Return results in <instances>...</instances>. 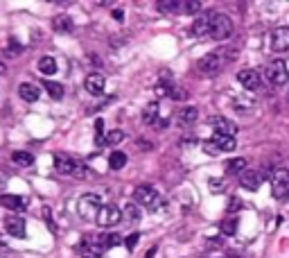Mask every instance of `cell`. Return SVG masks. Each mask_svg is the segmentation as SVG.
<instances>
[{"mask_svg": "<svg viewBox=\"0 0 289 258\" xmlns=\"http://www.w3.org/2000/svg\"><path fill=\"white\" fill-rule=\"evenodd\" d=\"M104 84H107V80H104L102 73H91V75H86V80H84V88H86L91 96H102Z\"/></svg>", "mask_w": 289, "mask_h": 258, "instance_id": "7c38bea8", "label": "cell"}, {"mask_svg": "<svg viewBox=\"0 0 289 258\" xmlns=\"http://www.w3.org/2000/svg\"><path fill=\"white\" fill-rule=\"evenodd\" d=\"M3 186H5V181H3V177H0V191H3Z\"/></svg>", "mask_w": 289, "mask_h": 258, "instance_id": "f6af8a7d", "label": "cell"}, {"mask_svg": "<svg viewBox=\"0 0 289 258\" xmlns=\"http://www.w3.org/2000/svg\"><path fill=\"white\" fill-rule=\"evenodd\" d=\"M197 66H199V73H201V75L215 77V75H219V73H222L224 61H222V57H219V55H215V52H210V55L201 57V59L197 61Z\"/></svg>", "mask_w": 289, "mask_h": 258, "instance_id": "277c9868", "label": "cell"}, {"mask_svg": "<svg viewBox=\"0 0 289 258\" xmlns=\"http://www.w3.org/2000/svg\"><path fill=\"white\" fill-rule=\"evenodd\" d=\"M20 52H23V45H20L16 39H12L7 43V48H5V55H9V57H16V55H20Z\"/></svg>", "mask_w": 289, "mask_h": 258, "instance_id": "1f68e13d", "label": "cell"}, {"mask_svg": "<svg viewBox=\"0 0 289 258\" xmlns=\"http://www.w3.org/2000/svg\"><path fill=\"white\" fill-rule=\"evenodd\" d=\"M156 7H159V12H163V14H172V12H178V9H181V3H176V0H161Z\"/></svg>", "mask_w": 289, "mask_h": 258, "instance_id": "83f0119b", "label": "cell"}, {"mask_svg": "<svg viewBox=\"0 0 289 258\" xmlns=\"http://www.w3.org/2000/svg\"><path fill=\"white\" fill-rule=\"evenodd\" d=\"M213 140H215V145H217V150H219V152H233L235 147H238V143H235L233 136L215 134V136H213Z\"/></svg>", "mask_w": 289, "mask_h": 258, "instance_id": "ac0fdd59", "label": "cell"}, {"mask_svg": "<svg viewBox=\"0 0 289 258\" xmlns=\"http://www.w3.org/2000/svg\"><path fill=\"white\" fill-rule=\"evenodd\" d=\"M120 242H122V238H120L118 233H104V236H99V245H102L104 249H111V247H118Z\"/></svg>", "mask_w": 289, "mask_h": 258, "instance_id": "4316f807", "label": "cell"}, {"mask_svg": "<svg viewBox=\"0 0 289 258\" xmlns=\"http://www.w3.org/2000/svg\"><path fill=\"white\" fill-rule=\"evenodd\" d=\"M210 125L215 127V134H222V136H235V131H238V125L226 118H219V115L210 120Z\"/></svg>", "mask_w": 289, "mask_h": 258, "instance_id": "9a60e30c", "label": "cell"}, {"mask_svg": "<svg viewBox=\"0 0 289 258\" xmlns=\"http://www.w3.org/2000/svg\"><path fill=\"white\" fill-rule=\"evenodd\" d=\"M18 96H20V100L23 102H36L39 100V96H41V88L36 86L34 82H23L18 86Z\"/></svg>", "mask_w": 289, "mask_h": 258, "instance_id": "5bb4252c", "label": "cell"}, {"mask_svg": "<svg viewBox=\"0 0 289 258\" xmlns=\"http://www.w3.org/2000/svg\"><path fill=\"white\" fill-rule=\"evenodd\" d=\"M262 181H265V179H262V172H257V170H244L240 175L242 188H246V191H251V193H255Z\"/></svg>", "mask_w": 289, "mask_h": 258, "instance_id": "4fadbf2b", "label": "cell"}, {"mask_svg": "<svg viewBox=\"0 0 289 258\" xmlns=\"http://www.w3.org/2000/svg\"><path fill=\"white\" fill-rule=\"evenodd\" d=\"M210 36L215 41H224L233 34V20L226 14H210Z\"/></svg>", "mask_w": 289, "mask_h": 258, "instance_id": "7a4b0ae2", "label": "cell"}, {"mask_svg": "<svg viewBox=\"0 0 289 258\" xmlns=\"http://www.w3.org/2000/svg\"><path fill=\"white\" fill-rule=\"evenodd\" d=\"M228 258H240V256H235V254H230V256H228Z\"/></svg>", "mask_w": 289, "mask_h": 258, "instance_id": "bcb514c9", "label": "cell"}, {"mask_svg": "<svg viewBox=\"0 0 289 258\" xmlns=\"http://www.w3.org/2000/svg\"><path fill=\"white\" fill-rule=\"evenodd\" d=\"M5 73H7V66H5L3 61H0V75H5Z\"/></svg>", "mask_w": 289, "mask_h": 258, "instance_id": "ee69618b", "label": "cell"}, {"mask_svg": "<svg viewBox=\"0 0 289 258\" xmlns=\"http://www.w3.org/2000/svg\"><path fill=\"white\" fill-rule=\"evenodd\" d=\"M265 77L273 84V86H282V84H287V80H289L287 64L285 61H280V59L271 61V64L265 68Z\"/></svg>", "mask_w": 289, "mask_h": 258, "instance_id": "3957f363", "label": "cell"}, {"mask_svg": "<svg viewBox=\"0 0 289 258\" xmlns=\"http://www.w3.org/2000/svg\"><path fill=\"white\" fill-rule=\"evenodd\" d=\"M122 220V210H120L115 204H104L102 210L97 215V224L99 226H115Z\"/></svg>", "mask_w": 289, "mask_h": 258, "instance_id": "5b68a950", "label": "cell"}, {"mask_svg": "<svg viewBox=\"0 0 289 258\" xmlns=\"http://www.w3.org/2000/svg\"><path fill=\"white\" fill-rule=\"evenodd\" d=\"M203 152H206V154H210V156L219 154V150H217V145H215V140H213V138H210V140H206V143H203Z\"/></svg>", "mask_w": 289, "mask_h": 258, "instance_id": "74e56055", "label": "cell"}, {"mask_svg": "<svg viewBox=\"0 0 289 258\" xmlns=\"http://www.w3.org/2000/svg\"><path fill=\"white\" fill-rule=\"evenodd\" d=\"M113 18H115V20H122V18H124L122 9H113Z\"/></svg>", "mask_w": 289, "mask_h": 258, "instance_id": "b9f144b4", "label": "cell"}, {"mask_svg": "<svg viewBox=\"0 0 289 258\" xmlns=\"http://www.w3.org/2000/svg\"><path fill=\"white\" fill-rule=\"evenodd\" d=\"M235 208H240V202H238V199H233V202H230V210H233V213H235Z\"/></svg>", "mask_w": 289, "mask_h": 258, "instance_id": "7bdbcfd3", "label": "cell"}, {"mask_svg": "<svg viewBox=\"0 0 289 258\" xmlns=\"http://www.w3.org/2000/svg\"><path fill=\"white\" fill-rule=\"evenodd\" d=\"M77 251L82 254V258H99V251L97 249H91L86 242H80V245H77Z\"/></svg>", "mask_w": 289, "mask_h": 258, "instance_id": "f546056e", "label": "cell"}, {"mask_svg": "<svg viewBox=\"0 0 289 258\" xmlns=\"http://www.w3.org/2000/svg\"><path fill=\"white\" fill-rule=\"evenodd\" d=\"M181 9L186 14H197V12H201L203 9V5L199 3V0H188V3H181Z\"/></svg>", "mask_w": 289, "mask_h": 258, "instance_id": "f1b7e54d", "label": "cell"}, {"mask_svg": "<svg viewBox=\"0 0 289 258\" xmlns=\"http://www.w3.org/2000/svg\"><path fill=\"white\" fill-rule=\"evenodd\" d=\"M170 98H174V100H186V91L183 88H176V84L170 88Z\"/></svg>", "mask_w": 289, "mask_h": 258, "instance_id": "f35d334b", "label": "cell"}, {"mask_svg": "<svg viewBox=\"0 0 289 258\" xmlns=\"http://www.w3.org/2000/svg\"><path fill=\"white\" fill-rule=\"evenodd\" d=\"M5 231L14 238H25V220L20 215H7L5 218Z\"/></svg>", "mask_w": 289, "mask_h": 258, "instance_id": "30bf717a", "label": "cell"}, {"mask_svg": "<svg viewBox=\"0 0 289 258\" xmlns=\"http://www.w3.org/2000/svg\"><path fill=\"white\" fill-rule=\"evenodd\" d=\"M246 170V159H230L226 163V172L228 175H242Z\"/></svg>", "mask_w": 289, "mask_h": 258, "instance_id": "484cf974", "label": "cell"}, {"mask_svg": "<svg viewBox=\"0 0 289 258\" xmlns=\"http://www.w3.org/2000/svg\"><path fill=\"white\" fill-rule=\"evenodd\" d=\"M178 118H181V123H183V125H192V123H197V118H199V109H197V107H183V109H181V113H178Z\"/></svg>", "mask_w": 289, "mask_h": 258, "instance_id": "cb8c5ba5", "label": "cell"}, {"mask_svg": "<svg viewBox=\"0 0 289 258\" xmlns=\"http://www.w3.org/2000/svg\"><path fill=\"white\" fill-rule=\"evenodd\" d=\"M122 140H124V131H122V129L109 131V136H107V143H109V145H120Z\"/></svg>", "mask_w": 289, "mask_h": 258, "instance_id": "4dcf8cb0", "label": "cell"}, {"mask_svg": "<svg viewBox=\"0 0 289 258\" xmlns=\"http://www.w3.org/2000/svg\"><path fill=\"white\" fill-rule=\"evenodd\" d=\"M12 161L16 163L20 168H30L34 163V154H30V152H23V150H16L12 154Z\"/></svg>", "mask_w": 289, "mask_h": 258, "instance_id": "44dd1931", "label": "cell"}, {"mask_svg": "<svg viewBox=\"0 0 289 258\" xmlns=\"http://www.w3.org/2000/svg\"><path fill=\"white\" fill-rule=\"evenodd\" d=\"M222 186H224L222 181H217V179H210V188H213L215 193H219V191H222Z\"/></svg>", "mask_w": 289, "mask_h": 258, "instance_id": "ab89813d", "label": "cell"}, {"mask_svg": "<svg viewBox=\"0 0 289 258\" xmlns=\"http://www.w3.org/2000/svg\"><path fill=\"white\" fill-rule=\"evenodd\" d=\"M238 82L246 91H257L262 86V75L257 71H251V68H244V71L238 73Z\"/></svg>", "mask_w": 289, "mask_h": 258, "instance_id": "52a82bcc", "label": "cell"}, {"mask_svg": "<svg viewBox=\"0 0 289 258\" xmlns=\"http://www.w3.org/2000/svg\"><path fill=\"white\" fill-rule=\"evenodd\" d=\"M25 199L23 197H16V195H3L0 197V206L9 208V210H23L25 208Z\"/></svg>", "mask_w": 289, "mask_h": 258, "instance_id": "e0dca14e", "label": "cell"}, {"mask_svg": "<svg viewBox=\"0 0 289 258\" xmlns=\"http://www.w3.org/2000/svg\"><path fill=\"white\" fill-rule=\"evenodd\" d=\"M41 210H43V220H45V222H48V226H50V231H52V233H57V226H55V220H52V210H50L48 206H43V208H41Z\"/></svg>", "mask_w": 289, "mask_h": 258, "instance_id": "d590c367", "label": "cell"}, {"mask_svg": "<svg viewBox=\"0 0 289 258\" xmlns=\"http://www.w3.org/2000/svg\"><path fill=\"white\" fill-rule=\"evenodd\" d=\"M107 138H104V120H95V145H104Z\"/></svg>", "mask_w": 289, "mask_h": 258, "instance_id": "836d02e7", "label": "cell"}, {"mask_svg": "<svg viewBox=\"0 0 289 258\" xmlns=\"http://www.w3.org/2000/svg\"><path fill=\"white\" fill-rule=\"evenodd\" d=\"M208 32H210V16H199L192 23V28H190V34L192 36H203V34H208Z\"/></svg>", "mask_w": 289, "mask_h": 258, "instance_id": "d6986e66", "label": "cell"}, {"mask_svg": "<svg viewBox=\"0 0 289 258\" xmlns=\"http://www.w3.org/2000/svg\"><path fill=\"white\" fill-rule=\"evenodd\" d=\"M43 86H45V91H48V96L52 100H61V98H64V84H59V82H43Z\"/></svg>", "mask_w": 289, "mask_h": 258, "instance_id": "d4e9b609", "label": "cell"}, {"mask_svg": "<svg viewBox=\"0 0 289 258\" xmlns=\"http://www.w3.org/2000/svg\"><path fill=\"white\" fill-rule=\"evenodd\" d=\"M102 197L95 193H88V195H82L80 202H77V213H80L82 220H88V222H97V215L102 210Z\"/></svg>", "mask_w": 289, "mask_h": 258, "instance_id": "6da1fadb", "label": "cell"}, {"mask_svg": "<svg viewBox=\"0 0 289 258\" xmlns=\"http://www.w3.org/2000/svg\"><path fill=\"white\" fill-rule=\"evenodd\" d=\"M109 166H111V170H122L127 166V154L124 152H111L109 154Z\"/></svg>", "mask_w": 289, "mask_h": 258, "instance_id": "603a6c76", "label": "cell"}, {"mask_svg": "<svg viewBox=\"0 0 289 258\" xmlns=\"http://www.w3.org/2000/svg\"><path fill=\"white\" fill-rule=\"evenodd\" d=\"M39 71L43 73V75H55L59 68H57V59L55 57H41L39 59Z\"/></svg>", "mask_w": 289, "mask_h": 258, "instance_id": "7402d4cb", "label": "cell"}, {"mask_svg": "<svg viewBox=\"0 0 289 258\" xmlns=\"http://www.w3.org/2000/svg\"><path fill=\"white\" fill-rule=\"evenodd\" d=\"M287 191H289V170L280 168L271 177V193L273 197H282V195H287Z\"/></svg>", "mask_w": 289, "mask_h": 258, "instance_id": "8992f818", "label": "cell"}, {"mask_svg": "<svg viewBox=\"0 0 289 258\" xmlns=\"http://www.w3.org/2000/svg\"><path fill=\"white\" fill-rule=\"evenodd\" d=\"M77 166H80V161H75L72 156L68 154H55V168L59 175H75Z\"/></svg>", "mask_w": 289, "mask_h": 258, "instance_id": "8fae6325", "label": "cell"}, {"mask_svg": "<svg viewBox=\"0 0 289 258\" xmlns=\"http://www.w3.org/2000/svg\"><path fill=\"white\" fill-rule=\"evenodd\" d=\"M159 120V102H149L143 111V123L145 125H156Z\"/></svg>", "mask_w": 289, "mask_h": 258, "instance_id": "ffe728a7", "label": "cell"}, {"mask_svg": "<svg viewBox=\"0 0 289 258\" xmlns=\"http://www.w3.org/2000/svg\"><path fill=\"white\" fill-rule=\"evenodd\" d=\"M235 231H238V218H230V220H226V222L222 224V233L235 236Z\"/></svg>", "mask_w": 289, "mask_h": 258, "instance_id": "d6a6232c", "label": "cell"}, {"mask_svg": "<svg viewBox=\"0 0 289 258\" xmlns=\"http://www.w3.org/2000/svg\"><path fill=\"white\" fill-rule=\"evenodd\" d=\"M138 240H140V236H138V233H129L127 238H124V247H127L129 251H134V249H136V245H138Z\"/></svg>", "mask_w": 289, "mask_h": 258, "instance_id": "e575fe53", "label": "cell"}, {"mask_svg": "<svg viewBox=\"0 0 289 258\" xmlns=\"http://www.w3.org/2000/svg\"><path fill=\"white\" fill-rule=\"evenodd\" d=\"M72 20L70 16H66V14H57L55 18H52V30L55 32H59V34H68V32H72Z\"/></svg>", "mask_w": 289, "mask_h": 258, "instance_id": "2e32d148", "label": "cell"}, {"mask_svg": "<svg viewBox=\"0 0 289 258\" xmlns=\"http://www.w3.org/2000/svg\"><path fill=\"white\" fill-rule=\"evenodd\" d=\"M124 210H127V218L129 220H140V208L136 206V204H129Z\"/></svg>", "mask_w": 289, "mask_h": 258, "instance_id": "8d00e7d4", "label": "cell"}, {"mask_svg": "<svg viewBox=\"0 0 289 258\" xmlns=\"http://www.w3.org/2000/svg\"><path fill=\"white\" fill-rule=\"evenodd\" d=\"M156 254H159V247H156V245H154V247H149V249H147V254H145V258H154Z\"/></svg>", "mask_w": 289, "mask_h": 258, "instance_id": "60d3db41", "label": "cell"}, {"mask_svg": "<svg viewBox=\"0 0 289 258\" xmlns=\"http://www.w3.org/2000/svg\"><path fill=\"white\" fill-rule=\"evenodd\" d=\"M134 197H136V202L143 204V206H151V204H156V199H159V193H156L154 186L143 183V186H138L134 191Z\"/></svg>", "mask_w": 289, "mask_h": 258, "instance_id": "9c48e42d", "label": "cell"}, {"mask_svg": "<svg viewBox=\"0 0 289 258\" xmlns=\"http://www.w3.org/2000/svg\"><path fill=\"white\" fill-rule=\"evenodd\" d=\"M269 45L273 52L289 50V28H276L269 36Z\"/></svg>", "mask_w": 289, "mask_h": 258, "instance_id": "ba28073f", "label": "cell"}]
</instances>
